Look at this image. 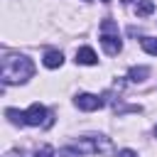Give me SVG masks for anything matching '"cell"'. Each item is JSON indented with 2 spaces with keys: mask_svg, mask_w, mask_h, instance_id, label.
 <instances>
[{
  "mask_svg": "<svg viewBox=\"0 0 157 157\" xmlns=\"http://www.w3.org/2000/svg\"><path fill=\"white\" fill-rule=\"evenodd\" d=\"M76 64L93 66V64H98V56H96V52H93L91 47H81V49L76 52Z\"/></svg>",
  "mask_w": 157,
  "mask_h": 157,
  "instance_id": "8992f818",
  "label": "cell"
},
{
  "mask_svg": "<svg viewBox=\"0 0 157 157\" xmlns=\"http://www.w3.org/2000/svg\"><path fill=\"white\" fill-rule=\"evenodd\" d=\"M25 125H52L47 108H44L42 103H32V105L25 110Z\"/></svg>",
  "mask_w": 157,
  "mask_h": 157,
  "instance_id": "277c9868",
  "label": "cell"
},
{
  "mask_svg": "<svg viewBox=\"0 0 157 157\" xmlns=\"http://www.w3.org/2000/svg\"><path fill=\"white\" fill-rule=\"evenodd\" d=\"M101 2H110V0H101Z\"/></svg>",
  "mask_w": 157,
  "mask_h": 157,
  "instance_id": "ac0fdd59",
  "label": "cell"
},
{
  "mask_svg": "<svg viewBox=\"0 0 157 157\" xmlns=\"http://www.w3.org/2000/svg\"><path fill=\"white\" fill-rule=\"evenodd\" d=\"M76 105H78L81 110H98V108L103 105V98H98V96H93V93H78V96H76Z\"/></svg>",
  "mask_w": 157,
  "mask_h": 157,
  "instance_id": "5b68a950",
  "label": "cell"
},
{
  "mask_svg": "<svg viewBox=\"0 0 157 157\" xmlns=\"http://www.w3.org/2000/svg\"><path fill=\"white\" fill-rule=\"evenodd\" d=\"M130 2H132V0H123V5H130Z\"/></svg>",
  "mask_w": 157,
  "mask_h": 157,
  "instance_id": "2e32d148",
  "label": "cell"
},
{
  "mask_svg": "<svg viewBox=\"0 0 157 157\" xmlns=\"http://www.w3.org/2000/svg\"><path fill=\"white\" fill-rule=\"evenodd\" d=\"M76 147L81 152H91V155H105V152H113V142L103 135H86L83 140L76 142Z\"/></svg>",
  "mask_w": 157,
  "mask_h": 157,
  "instance_id": "3957f363",
  "label": "cell"
},
{
  "mask_svg": "<svg viewBox=\"0 0 157 157\" xmlns=\"http://www.w3.org/2000/svg\"><path fill=\"white\" fill-rule=\"evenodd\" d=\"M152 12H155V0H140L137 2V15L140 17H147Z\"/></svg>",
  "mask_w": 157,
  "mask_h": 157,
  "instance_id": "9c48e42d",
  "label": "cell"
},
{
  "mask_svg": "<svg viewBox=\"0 0 157 157\" xmlns=\"http://www.w3.org/2000/svg\"><path fill=\"white\" fill-rule=\"evenodd\" d=\"M32 74H34L32 59H27L25 54H12V52H5V54H2L0 76H2V83H5V86L25 83L27 78H32Z\"/></svg>",
  "mask_w": 157,
  "mask_h": 157,
  "instance_id": "6da1fadb",
  "label": "cell"
},
{
  "mask_svg": "<svg viewBox=\"0 0 157 157\" xmlns=\"http://www.w3.org/2000/svg\"><path fill=\"white\" fill-rule=\"evenodd\" d=\"M140 44H142V49H145L147 54L157 56V39H155V37H142V39H140Z\"/></svg>",
  "mask_w": 157,
  "mask_h": 157,
  "instance_id": "30bf717a",
  "label": "cell"
},
{
  "mask_svg": "<svg viewBox=\"0 0 157 157\" xmlns=\"http://www.w3.org/2000/svg\"><path fill=\"white\" fill-rule=\"evenodd\" d=\"M150 76V69L147 66H132L130 71H128V78L130 81H145Z\"/></svg>",
  "mask_w": 157,
  "mask_h": 157,
  "instance_id": "ba28073f",
  "label": "cell"
},
{
  "mask_svg": "<svg viewBox=\"0 0 157 157\" xmlns=\"http://www.w3.org/2000/svg\"><path fill=\"white\" fill-rule=\"evenodd\" d=\"M78 155H81L78 147H61L59 150V157H78Z\"/></svg>",
  "mask_w": 157,
  "mask_h": 157,
  "instance_id": "7c38bea8",
  "label": "cell"
},
{
  "mask_svg": "<svg viewBox=\"0 0 157 157\" xmlns=\"http://www.w3.org/2000/svg\"><path fill=\"white\" fill-rule=\"evenodd\" d=\"M5 115L10 118V123H20V125H25V113H20V110H15V108H7Z\"/></svg>",
  "mask_w": 157,
  "mask_h": 157,
  "instance_id": "8fae6325",
  "label": "cell"
},
{
  "mask_svg": "<svg viewBox=\"0 0 157 157\" xmlns=\"http://www.w3.org/2000/svg\"><path fill=\"white\" fill-rule=\"evenodd\" d=\"M61 64H64V54H61V52L49 49V52L44 54V66H47V69H59Z\"/></svg>",
  "mask_w": 157,
  "mask_h": 157,
  "instance_id": "52a82bcc",
  "label": "cell"
},
{
  "mask_svg": "<svg viewBox=\"0 0 157 157\" xmlns=\"http://www.w3.org/2000/svg\"><path fill=\"white\" fill-rule=\"evenodd\" d=\"M34 157H54V147L44 145L42 150H37V152H34Z\"/></svg>",
  "mask_w": 157,
  "mask_h": 157,
  "instance_id": "4fadbf2b",
  "label": "cell"
},
{
  "mask_svg": "<svg viewBox=\"0 0 157 157\" xmlns=\"http://www.w3.org/2000/svg\"><path fill=\"white\" fill-rule=\"evenodd\" d=\"M155 137H157V125H155Z\"/></svg>",
  "mask_w": 157,
  "mask_h": 157,
  "instance_id": "e0dca14e",
  "label": "cell"
},
{
  "mask_svg": "<svg viewBox=\"0 0 157 157\" xmlns=\"http://www.w3.org/2000/svg\"><path fill=\"white\" fill-rule=\"evenodd\" d=\"M118 157H137V155H135L132 150H120V152H118Z\"/></svg>",
  "mask_w": 157,
  "mask_h": 157,
  "instance_id": "5bb4252c",
  "label": "cell"
},
{
  "mask_svg": "<svg viewBox=\"0 0 157 157\" xmlns=\"http://www.w3.org/2000/svg\"><path fill=\"white\" fill-rule=\"evenodd\" d=\"M5 157H25V152H22V150H20V152H17V150H15V152H7V155H5Z\"/></svg>",
  "mask_w": 157,
  "mask_h": 157,
  "instance_id": "9a60e30c",
  "label": "cell"
},
{
  "mask_svg": "<svg viewBox=\"0 0 157 157\" xmlns=\"http://www.w3.org/2000/svg\"><path fill=\"white\" fill-rule=\"evenodd\" d=\"M101 47L105 54L115 56L120 49H123V42H120V32H118V25L108 17L101 22Z\"/></svg>",
  "mask_w": 157,
  "mask_h": 157,
  "instance_id": "7a4b0ae2",
  "label": "cell"
}]
</instances>
